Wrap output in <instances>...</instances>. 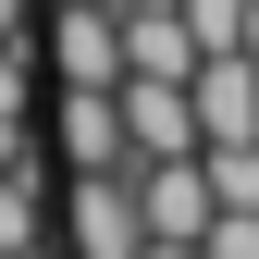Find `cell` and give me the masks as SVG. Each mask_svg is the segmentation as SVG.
I'll return each mask as SVG.
<instances>
[{
  "instance_id": "cell-1",
  "label": "cell",
  "mask_w": 259,
  "mask_h": 259,
  "mask_svg": "<svg viewBox=\"0 0 259 259\" xmlns=\"http://www.w3.org/2000/svg\"><path fill=\"white\" fill-rule=\"evenodd\" d=\"M50 235L74 259H136L148 222H136V173H62L50 185Z\"/></svg>"
},
{
  "instance_id": "cell-2",
  "label": "cell",
  "mask_w": 259,
  "mask_h": 259,
  "mask_svg": "<svg viewBox=\"0 0 259 259\" xmlns=\"http://www.w3.org/2000/svg\"><path fill=\"white\" fill-rule=\"evenodd\" d=\"M50 87H123V0H62L50 13Z\"/></svg>"
},
{
  "instance_id": "cell-3",
  "label": "cell",
  "mask_w": 259,
  "mask_h": 259,
  "mask_svg": "<svg viewBox=\"0 0 259 259\" xmlns=\"http://www.w3.org/2000/svg\"><path fill=\"white\" fill-rule=\"evenodd\" d=\"M123 99L111 87H62L50 99V173H123Z\"/></svg>"
},
{
  "instance_id": "cell-4",
  "label": "cell",
  "mask_w": 259,
  "mask_h": 259,
  "mask_svg": "<svg viewBox=\"0 0 259 259\" xmlns=\"http://www.w3.org/2000/svg\"><path fill=\"white\" fill-rule=\"evenodd\" d=\"M111 99H123V148H136V160L210 148V136H198V99H185V74H123Z\"/></svg>"
},
{
  "instance_id": "cell-5",
  "label": "cell",
  "mask_w": 259,
  "mask_h": 259,
  "mask_svg": "<svg viewBox=\"0 0 259 259\" xmlns=\"http://www.w3.org/2000/svg\"><path fill=\"white\" fill-rule=\"evenodd\" d=\"M185 99H198V136H259V50H198Z\"/></svg>"
},
{
  "instance_id": "cell-6",
  "label": "cell",
  "mask_w": 259,
  "mask_h": 259,
  "mask_svg": "<svg viewBox=\"0 0 259 259\" xmlns=\"http://www.w3.org/2000/svg\"><path fill=\"white\" fill-rule=\"evenodd\" d=\"M185 25H198V50H247V0H173Z\"/></svg>"
},
{
  "instance_id": "cell-7",
  "label": "cell",
  "mask_w": 259,
  "mask_h": 259,
  "mask_svg": "<svg viewBox=\"0 0 259 259\" xmlns=\"http://www.w3.org/2000/svg\"><path fill=\"white\" fill-rule=\"evenodd\" d=\"M198 259H259V210H210V235H198Z\"/></svg>"
},
{
  "instance_id": "cell-8",
  "label": "cell",
  "mask_w": 259,
  "mask_h": 259,
  "mask_svg": "<svg viewBox=\"0 0 259 259\" xmlns=\"http://www.w3.org/2000/svg\"><path fill=\"white\" fill-rule=\"evenodd\" d=\"M0 37H37V0H0Z\"/></svg>"
},
{
  "instance_id": "cell-9",
  "label": "cell",
  "mask_w": 259,
  "mask_h": 259,
  "mask_svg": "<svg viewBox=\"0 0 259 259\" xmlns=\"http://www.w3.org/2000/svg\"><path fill=\"white\" fill-rule=\"evenodd\" d=\"M136 259H198V247H185V235H148V247H136Z\"/></svg>"
},
{
  "instance_id": "cell-10",
  "label": "cell",
  "mask_w": 259,
  "mask_h": 259,
  "mask_svg": "<svg viewBox=\"0 0 259 259\" xmlns=\"http://www.w3.org/2000/svg\"><path fill=\"white\" fill-rule=\"evenodd\" d=\"M0 259H50V247H0Z\"/></svg>"
},
{
  "instance_id": "cell-11",
  "label": "cell",
  "mask_w": 259,
  "mask_h": 259,
  "mask_svg": "<svg viewBox=\"0 0 259 259\" xmlns=\"http://www.w3.org/2000/svg\"><path fill=\"white\" fill-rule=\"evenodd\" d=\"M247 50H259V0H247Z\"/></svg>"
}]
</instances>
